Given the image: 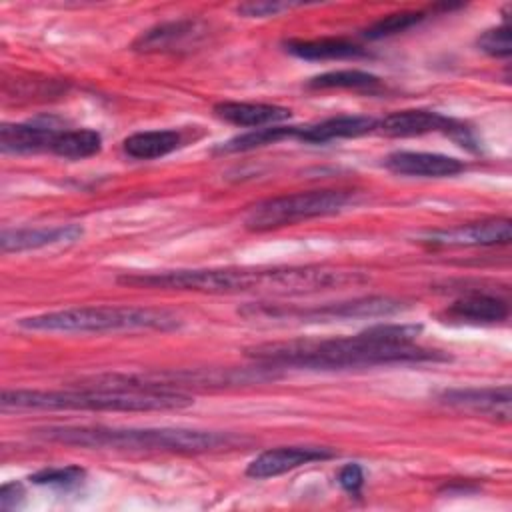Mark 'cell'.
<instances>
[{"mask_svg": "<svg viewBox=\"0 0 512 512\" xmlns=\"http://www.w3.org/2000/svg\"><path fill=\"white\" fill-rule=\"evenodd\" d=\"M284 48L302 60H348V58H366L368 52L346 40V38H314V40H302L292 38L284 42Z\"/></svg>", "mask_w": 512, "mask_h": 512, "instance_id": "cell-19", "label": "cell"}, {"mask_svg": "<svg viewBox=\"0 0 512 512\" xmlns=\"http://www.w3.org/2000/svg\"><path fill=\"white\" fill-rule=\"evenodd\" d=\"M406 304L398 298L390 296H362L352 298L346 302H330L324 306H312V308H280L272 310V306H256L250 304L242 310L244 316L256 318V316H268V318H288L298 322H342V320H356V318H380V316H392L396 312H402Z\"/></svg>", "mask_w": 512, "mask_h": 512, "instance_id": "cell-7", "label": "cell"}, {"mask_svg": "<svg viewBox=\"0 0 512 512\" xmlns=\"http://www.w3.org/2000/svg\"><path fill=\"white\" fill-rule=\"evenodd\" d=\"M420 332V324H376L352 336L264 342L246 348V356L264 368L300 370H356L450 360L440 350L418 346Z\"/></svg>", "mask_w": 512, "mask_h": 512, "instance_id": "cell-1", "label": "cell"}, {"mask_svg": "<svg viewBox=\"0 0 512 512\" xmlns=\"http://www.w3.org/2000/svg\"><path fill=\"white\" fill-rule=\"evenodd\" d=\"M192 404L180 390L86 386L78 390H4L2 410H92V412H150L178 410Z\"/></svg>", "mask_w": 512, "mask_h": 512, "instance_id": "cell-4", "label": "cell"}, {"mask_svg": "<svg viewBox=\"0 0 512 512\" xmlns=\"http://www.w3.org/2000/svg\"><path fill=\"white\" fill-rule=\"evenodd\" d=\"M476 46L494 58H508L512 54V42H510V26L508 22L496 26V28H488L484 30L478 40Z\"/></svg>", "mask_w": 512, "mask_h": 512, "instance_id": "cell-26", "label": "cell"}, {"mask_svg": "<svg viewBox=\"0 0 512 512\" xmlns=\"http://www.w3.org/2000/svg\"><path fill=\"white\" fill-rule=\"evenodd\" d=\"M206 34V28L200 20H172L162 22L144 34H140L132 48L138 52H178V50H190L196 46L202 36Z\"/></svg>", "mask_w": 512, "mask_h": 512, "instance_id": "cell-13", "label": "cell"}, {"mask_svg": "<svg viewBox=\"0 0 512 512\" xmlns=\"http://www.w3.org/2000/svg\"><path fill=\"white\" fill-rule=\"evenodd\" d=\"M352 202V192L348 190H306L284 194L276 198H266L252 204L244 212V228L252 232H266L284 226H292L296 222L322 218L330 214L342 212Z\"/></svg>", "mask_w": 512, "mask_h": 512, "instance_id": "cell-6", "label": "cell"}, {"mask_svg": "<svg viewBox=\"0 0 512 512\" xmlns=\"http://www.w3.org/2000/svg\"><path fill=\"white\" fill-rule=\"evenodd\" d=\"M84 234L80 224H60V226H36V228H14L2 230L0 246L2 252H24L54 244L76 242Z\"/></svg>", "mask_w": 512, "mask_h": 512, "instance_id": "cell-16", "label": "cell"}, {"mask_svg": "<svg viewBox=\"0 0 512 512\" xmlns=\"http://www.w3.org/2000/svg\"><path fill=\"white\" fill-rule=\"evenodd\" d=\"M420 240L428 246H438V248L498 246V244H508L512 240V222L508 218H488L480 222L426 232Z\"/></svg>", "mask_w": 512, "mask_h": 512, "instance_id": "cell-9", "label": "cell"}, {"mask_svg": "<svg viewBox=\"0 0 512 512\" xmlns=\"http://www.w3.org/2000/svg\"><path fill=\"white\" fill-rule=\"evenodd\" d=\"M336 452L326 446H278L264 450L258 454L248 466L246 476L254 480L274 478L284 472H290L294 468L312 464V462H324L334 458Z\"/></svg>", "mask_w": 512, "mask_h": 512, "instance_id": "cell-12", "label": "cell"}, {"mask_svg": "<svg viewBox=\"0 0 512 512\" xmlns=\"http://www.w3.org/2000/svg\"><path fill=\"white\" fill-rule=\"evenodd\" d=\"M102 148L100 132L92 128H64L52 142L50 152L68 160H82L98 154Z\"/></svg>", "mask_w": 512, "mask_h": 512, "instance_id": "cell-21", "label": "cell"}, {"mask_svg": "<svg viewBox=\"0 0 512 512\" xmlns=\"http://www.w3.org/2000/svg\"><path fill=\"white\" fill-rule=\"evenodd\" d=\"M184 142L182 132L174 128L166 130H146V132H136L124 138L122 150L126 156L134 160H154L162 158L176 148H180Z\"/></svg>", "mask_w": 512, "mask_h": 512, "instance_id": "cell-20", "label": "cell"}, {"mask_svg": "<svg viewBox=\"0 0 512 512\" xmlns=\"http://www.w3.org/2000/svg\"><path fill=\"white\" fill-rule=\"evenodd\" d=\"M86 472L80 466H56V468H42L30 476V482L38 486H52L60 490H68L78 486L84 480Z\"/></svg>", "mask_w": 512, "mask_h": 512, "instance_id": "cell-25", "label": "cell"}, {"mask_svg": "<svg viewBox=\"0 0 512 512\" xmlns=\"http://www.w3.org/2000/svg\"><path fill=\"white\" fill-rule=\"evenodd\" d=\"M378 130L394 138H410V136H422L430 132H444L456 138L458 142H462V146L470 144V132L464 124L436 110H424V108L392 112L380 120Z\"/></svg>", "mask_w": 512, "mask_h": 512, "instance_id": "cell-8", "label": "cell"}, {"mask_svg": "<svg viewBox=\"0 0 512 512\" xmlns=\"http://www.w3.org/2000/svg\"><path fill=\"white\" fill-rule=\"evenodd\" d=\"M182 320L164 308L138 306H80L26 316L18 326L34 332H66V334H104L134 330H174Z\"/></svg>", "mask_w": 512, "mask_h": 512, "instance_id": "cell-5", "label": "cell"}, {"mask_svg": "<svg viewBox=\"0 0 512 512\" xmlns=\"http://www.w3.org/2000/svg\"><path fill=\"white\" fill-rule=\"evenodd\" d=\"M510 314L508 302L496 294L472 292L452 302L442 318L452 324H496L504 322Z\"/></svg>", "mask_w": 512, "mask_h": 512, "instance_id": "cell-15", "label": "cell"}, {"mask_svg": "<svg viewBox=\"0 0 512 512\" xmlns=\"http://www.w3.org/2000/svg\"><path fill=\"white\" fill-rule=\"evenodd\" d=\"M296 130L298 126H264V128H254L250 132L238 134L226 142H222L216 150L224 152V154H232V152H248L254 148H262L268 144H278L282 140L288 138H296Z\"/></svg>", "mask_w": 512, "mask_h": 512, "instance_id": "cell-22", "label": "cell"}, {"mask_svg": "<svg viewBox=\"0 0 512 512\" xmlns=\"http://www.w3.org/2000/svg\"><path fill=\"white\" fill-rule=\"evenodd\" d=\"M64 130L54 116H40L28 122H4L0 126V150L4 154H32L50 150L54 138Z\"/></svg>", "mask_w": 512, "mask_h": 512, "instance_id": "cell-11", "label": "cell"}, {"mask_svg": "<svg viewBox=\"0 0 512 512\" xmlns=\"http://www.w3.org/2000/svg\"><path fill=\"white\" fill-rule=\"evenodd\" d=\"M24 502V488L20 482H8L0 488V508L4 512L20 508Z\"/></svg>", "mask_w": 512, "mask_h": 512, "instance_id": "cell-29", "label": "cell"}, {"mask_svg": "<svg viewBox=\"0 0 512 512\" xmlns=\"http://www.w3.org/2000/svg\"><path fill=\"white\" fill-rule=\"evenodd\" d=\"M438 402L462 412L482 414L498 422H510L512 416V390L508 384L486 388H448L438 394Z\"/></svg>", "mask_w": 512, "mask_h": 512, "instance_id": "cell-10", "label": "cell"}, {"mask_svg": "<svg viewBox=\"0 0 512 512\" xmlns=\"http://www.w3.org/2000/svg\"><path fill=\"white\" fill-rule=\"evenodd\" d=\"M338 484L352 496H358L364 486V472L358 464H346L338 472Z\"/></svg>", "mask_w": 512, "mask_h": 512, "instance_id": "cell-28", "label": "cell"}, {"mask_svg": "<svg viewBox=\"0 0 512 512\" xmlns=\"http://www.w3.org/2000/svg\"><path fill=\"white\" fill-rule=\"evenodd\" d=\"M368 276L356 270L328 266H288V268H194L124 274L120 284L136 288L164 290H194L208 294H308L318 290L340 288L366 282Z\"/></svg>", "mask_w": 512, "mask_h": 512, "instance_id": "cell-2", "label": "cell"}, {"mask_svg": "<svg viewBox=\"0 0 512 512\" xmlns=\"http://www.w3.org/2000/svg\"><path fill=\"white\" fill-rule=\"evenodd\" d=\"M380 120L374 116H332L316 124L298 126L296 140L306 144H326L340 138H358L378 130Z\"/></svg>", "mask_w": 512, "mask_h": 512, "instance_id": "cell-17", "label": "cell"}, {"mask_svg": "<svg viewBox=\"0 0 512 512\" xmlns=\"http://www.w3.org/2000/svg\"><path fill=\"white\" fill-rule=\"evenodd\" d=\"M300 6L298 2H270V0H258V2H244L236 10L238 14L246 18H268V16H278L290 8Z\"/></svg>", "mask_w": 512, "mask_h": 512, "instance_id": "cell-27", "label": "cell"}, {"mask_svg": "<svg viewBox=\"0 0 512 512\" xmlns=\"http://www.w3.org/2000/svg\"><path fill=\"white\" fill-rule=\"evenodd\" d=\"M306 86L312 90H374L380 88V78L364 70H330L312 76Z\"/></svg>", "mask_w": 512, "mask_h": 512, "instance_id": "cell-23", "label": "cell"}, {"mask_svg": "<svg viewBox=\"0 0 512 512\" xmlns=\"http://www.w3.org/2000/svg\"><path fill=\"white\" fill-rule=\"evenodd\" d=\"M214 114L234 126L240 128H264L276 126L292 116L290 108L276 106V104H262V102H218L214 104Z\"/></svg>", "mask_w": 512, "mask_h": 512, "instance_id": "cell-18", "label": "cell"}, {"mask_svg": "<svg viewBox=\"0 0 512 512\" xmlns=\"http://www.w3.org/2000/svg\"><path fill=\"white\" fill-rule=\"evenodd\" d=\"M36 436L80 448L130 450V452H176L202 454L234 448L242 436L216 430L192 428H108V426H44Z\"/></svg>", "mask_w": 512, "mask_h": 512, "instance_id": "cell-3", "label": "cell"}, {"mask_svg": "<svg viewBox=\"0 0 512 512\" xmlns=\"http://www.w3.org/2000/svg\"><path fill=\"white\" fill-rule=\"evenodd\" d=\"M386 168L400 176H418V178H446L460 174L466 166L462 160L436 152H412L398 150L386 156Z\"/></svg>", "mask_w": 512, "mask_h": 512, "instance_id": "cell-14", "label": "cell"}, {"mask_svg": "<svg viewBox=\"0 0 512 512\" xmlns=\"http://www.w3.org/2000/svg\"><path fill=\"white\" fill-rule=\"evenodd\" d=\"M426 18L424 12H394V14H388L376 22H372L368 28H364V36L368 40H380V38H388V36H394L398 32H406L414 26H418L422 20Z\"/></svg>", "mask_w": 512, "mask_h": 512, "instance_id": "cell-24", "label": "cell"}]
</instances>
